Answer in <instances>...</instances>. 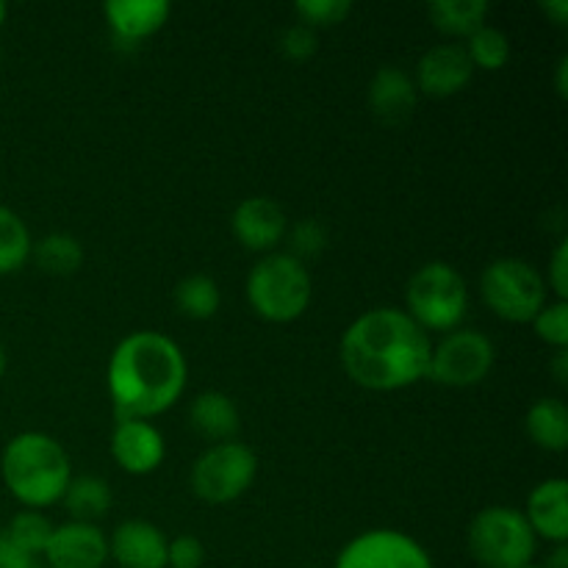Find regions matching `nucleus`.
Wrapping results in <instances>:
<instances>
[{"label": "nucleus", "instance_id": "29", "mask_svg": "<svg viewBox=\"0 0 568 568\" xmlns=\"http://www.w3.org/2000/svg\"><path fill=\"white\" fill-rule=\"evenodd\" d=\"M532 327H536V336L541 342H547L549 347L566 349L568 347V303L566 300H555V303H547L532 320Z\"/></svg>", "mask_w": 568, "mask_h": 568}, {"label": "nucleus", "instance_id": "17", "mask_svg": "<svg viewBox=\"0 0 568 568\" xmlns=\"http://www.w3.org/2000/svg\"><path fill=\"white\" fill-rule=\"evenodd\" d=\"M369 109L386 125H399L408 120L419 100V89H416L414 78L403 70V67H381L369 81Z\"/></svg>", "mask_w": 568, "mask_h": 568}, {"label": "nucleus", "instance_id": "37", "mask_svg": "<svg viewBox=\"0 0 568 568\" xmlns=\"http://www.w3.org/2000/svg\"><path fill=\"white\" fill-rule=\"evenodd\" d=\"M541 568H568V547H566V544L555 547L552 555L547 558V564H544Z\"/></svg>", "mask_w": 568, "mask_h": 568}, {"label": "nucleus", "instance_id": "42", "mask_svg": "<svg viewBox=\"0 0 568 568\" xmlns=\"http://www.w3.org/2000/svg\"><path fill=\"white\" fill-rule=\"evenodd\" d=\"M303 568H311V566H303Z\"/></svg>", "mask_w": 568, "mask_h": 568}, {"label": "nucleus", "instance_id": "7", "mask_svg": "<svg viewBox=\"0 0 568 568\" xmlns=\"http://www.w3.org/2000/svg\"><path fill=\"white\" fill-rule=\"evenodd\" d=\"M547 281L525 258H497L483 270V303L505 322L525 325L536 320L538 311L549 303Z\"/></svg>", "mask_w": 568, "mask_h": 568}, {"label": "nucleus", "instance_id": "19", "mask_svg": "<svg viewBox=\"0 0 568 568\" xmlns=\"http://www.w3.org/2000/svg\"><path fill=\"white\" fill-rule=\"evenodd\" d=\"M189 425L197 436H203L205 442L225 444L233 442V436L242 427L239 419V408L227 394L222 392H203L192 399V408H189Z\"/></svg>", "mask_w": 568, "mask_h": 568}, {"label": "nucleus", "instance_id": "33", "mask_svg": "<svg viewBox=\"0 0 568 568\" xmlns=\"http://www.w3.org/2000/svg\"><path fill=\"white\" fill-rule=\"evenodd\" d=\"M549 283L558 300L568 297V242H560L555 247L552 261H549V277H544Z\"/></svg>", "mask_w": 568, "mask_h": 568}, {"label": "nucleus", "instance_id": "16", "mask_svg": "<svg viewBox=\"0 0 568 568\" xmlns=\"http://www.w3.org/2000/svg\"><path fill=\"white\" fill-rule=\"evenodd\" d=\"M536 532V538L544 541L560 544L568 541V483L564 477H552V480L538 483L527 497V510H521Z\"/></svg>", "mask_w": 568, "mask_h": 568}, {"label": "nucleus", "instance_id": "8", "mask_svg": "<svg viewBox=\"0 0 568 568\" xmlns=\"http://www.w3.org/2000/svg\"><path fill=\"white\" fill-rule=\"evenodd\" d=\"M258 475V458L247 444H211L192 466L189 486L194 497L209 505H227L244 497Z\"/></svg>", "mask_w": 568, "mask_h": 568}, {"label": "nucleus", "instance_id": "12", "mask_svg": "<svg viewBox=\"0 0 568 568\" xmlns=\"http://www.w3.org/2000/svg\"><path fill=\"white\" fill-rule=\"evenodd\" d=\"M111 455L128 475H153L164 464L166 444L159 427L148 419H116L111 433Z\"/></svg>", "mask_w": 568, "mask_h": 568}, {"label": "nucleus", "instance_id": "30", "mask_svg": "<svg viewBox=\"0 0 568 568\" xmlns=\"http://www.w3.org/2000/svg\"><path fill=\"white\" fill-rule=\"evenodd\" d=\"M286 233H288V244H292L288 253H292L294 258L303 261V264L305 258H314V255H320L322 250L327 247V231L320 220H300L294 222L292 231Z\"/></svg>", "mask_w": 568, "mask_h": 568}, {"label": "nucleus", "instance_id": "4", "mask_svg": "<svg viewBox=\"0 0 568 568\" xmlns=\"http://www.w3.org/2000/svg\"><path fill=\"white\" fill-rule=\"evenodd\" d=\"M247 303L261 320L286 325L308 311L314 281L308 266L292 253H266L247 275Z\"/></svg>", "mask_w": 568, "mask_h": 568}, {"label": "nucleus", "instance_id": "3", "mask_svg": "<svg viewBox=\"0 0 568 568\" xmlns=\"http://www.w3.org/2000/svg\"><path fill=\"white\" fill-rule=\"evenodd\" d=\"M0 475L17 503L28 510H39L61 503L72 480V464L53 436L31 430L6 444Z\"/></svg>", "mask_w": 568, "mask_h": 568}, {"label": "nucleus", "instance_id": "10", "mask_svg": "<svg viewBox=\"0 0 568 568\" xmlns=\"http://www.w3.org/2000/svg\"><path fill=\"white\" fill-rule=\"evenodd\" d=\"M333 568H436L430 552L399 530H366L338 552Z\"/></svg>", "mask_w": 568, "mask_h": 568}, {"label": "nucleus", "instance_id": "1", "mask_svg": "<svg viewBox=\"0 0 568 568\" xmlns=\"http://www.w3.org/2000/svg\"><path fill=\"white\" fill-rule=\"evenodd\" d=\"M433 338L403 308H372L344 331L338 358L353 383L399 392L425 381Z\"/></svg>", "mask_w": 568, "mask_h": 568}, {"label": "nucleus", "instance_id": "40", "mask_svg": "<svg viewBox=\"0 0 568 568\" xmlns=\"http://www.w3.org/2000/svg\"><path fill=\"white\" fill-rule=\"evenodd\" d=\"M6 14H9V9H6V3H3V0H0V26H3V22H6Z\"/></svg>", "mask_w": 568, "mask_h": 568}, {"label": "nucleus", "instance_id": "18", "mask_svg": "<svg viewBox=\"0 0 568 568\" xmlns=\"http://www.w3.org/2000/svg\"><path fill=\"white\" fill-rule=\"evenodd\" d=\"M172 6L166 0H109L103 14L120 44H139L153 37L170 20Z\"/></svg>", "mask_w": 568, "mask_h": 568}, {"label": "nucleus", "instance_id": "26", "mask_svg": "<svg viewBox=\"0 0 568 568\" xmlns=\"http://www.w3.org/2000/svg\"><path fill=\"white\" fill-rule=\"evenodd\" d=\"M464 48H466V53H469L475 70L497 72L510 61L508 33L499 31V28H494V26H483L480 31L471 33V37L466 39Z\"/></svg>", "mask_w": 568, "mask_h": 568}, {"label": "nucleus", "instance_id": "28", "mask_svg": "<svg viewBox=\"0 0 568 568\" xmlns=\"http://www.w3.org/2000/svg\"><path fill=\"white\" fill-rule=\"evenodd\" d=\"M353 3L349 0H297L294 3V14L300 17L297 22L308 28H331L338 26L342 20H347Z\"/></svg>", "mask_w": 568, "mask_h": 568}, {"label": "nucleus", "instance_id": "35", "mask_svg": "<svg viewBox=\"0 0 568 568\" xmlns=\"http://www.w3.org/2000/svg\"><path fill=\"white\" fill-rule=\"evenodd\" d=\"M541 11L547 17H552L555 26H566V20H568V0H547V3H541Z\"/></svg>", "mask_w": 568, "mask_h": 568}, {"label": "nucleus", "instance_id": "11", "mask_svg": "<svg viewBox=\"0 0 568 568\" xmlns=\"http://www.w3.org/2000/svg\"><path fill=\"white\" fill-rule=\"evenodd\" d=\"M475 75L469 53L464 44H433L416 64V89L427 98H453L464 92Z\"/></svg>", "mask_w": 568, "mask_h": 568}, {"label": "nucleus", "instance_id": "14", "mask_svg": "<svg viewBox=\"0 0 568 568\" xmlns=\"http://www.w3.org/2000/svg\"><path fill=\"white\" fill-rule=\"evenodd\" d=\"M233 236L253 253H275L277 244L286 239V211L272 197H247L236 205L231 216Z\"/></svg>", "mask_w": 568, "mask_h": 568}, {"label": "nucleus", "instance_id": "41", "mask_svg": "<svg viewBox=\"0 0 568 568\" xmlns=\"http://www.w3.org/2000/svg\"><path fill=\"white\" fill-rule=\"evenodd\" d=\"M525 568H541V566H536V564H530V566H525Z\"/></svg>", "mask_w": 568, "mask_h": 568}, {"label": "nucleus", "instance_id": "27", "mask_svg": "<svg viewBox=\"0 0 568 568\" xmlns=\"http://www.w3.org/2000/svg\"><path fill=\"white\" fill-rule=\"evenodd\" d=\"M6 532H9L11 541L20 544L26 552L42 555L50 536H53V525H50L48 516H42L39 510H20V514L9 521Z\"/></svg>", "mask_w": 568, "mask_h": 568}, {"label": "nucleus", "instance_id": "20", "mask_svg": "<svg viewBox=\"0 0 568 568\" xmlns=\"http://www.w3.org/2000/svg\"><path fill=\"white\" fill-rule=\"evenodd\" d=\"M527 436L532 444L547 453H564L568 447V408L564 399L544 397L530 405L527 410Z\"/></svg>", "mask_w": 568, "mask_h": 568}, {"label": "nucleus", "instance_id": "22", "mask_svg": "<svg viewBox=\"0 0 568 568\" xmlns=\"http://www.w3.org/2000/svg\"><path fill=\"white\" fill-rule=\"evenodd\" d=\"M488 11H491L488 0H433L427 6V17L438 31L466 39L486 26Z\"/></svg>", "mask_w": 568, "mask_h": 568}, {"label": "nucleus", "instance_id": "32", "mask_svg": "<svg viewBox=\"0 0 568 568\" xmlns=\"http://www.w3.org/2000/svg\"><path fill=\"white\" fill-rule=\"evenodd\" d=\"M205 560V547L197 536H175L166 547V566L172 568H200Z\"/></svg>", "mask_w": 568, "mask_h": 568}, {"label": "nucleus", "instance_id": "21", "mask_svg": "<svg viewBox=\"0 0 568 568\" xmlns=\"http://www.w3.org/2000/svg\"><path fill=\"white\" fill-rule=\"evenodd\" d=\"M67 514L72 516V521H83V525H94L98 519H103L105 514L114 505V497H111V488L103 477L94 475H81L72 477L70 486H67L64 497Z\"/></svg>", "mask_w": 568, "mask_h": 568}, {"label": "nucleus", "instance_id": "15", "mask_svg": "<svg viewBox=\"0 0 568 568\" xmlns=\"http://www.w3.org/2000/svg\"><path fill=\"white\" fill-rule=\"evenodd\" d=\"M166 547L170 538L161 527L144 519H128L111 532L109 558H114L120 568H170Z\"/></svg>", "mask_w": 568, "mask_h": 568}, {"label": "nucleus", "instance_id": "38", "mask_svg": "<svg viewBox=\"0 0 568 568\" xmlns=\"http://www.w3.org/2000/svg\"><path fill=\"white\" fill-rule=\"evenodd\" d=\"M566 72H568V55H564V59L558 61V78H555V89H558L560 98H566V89H568Z\"/></svg>", "mask_w": 568, "mask_h": 568}, {"label": "nucleus", "instance_id": "24", "mask_svg": "<svg viewBox=\"0 0 568 568\" xmlns=\"http://www.w3.org/2000/svg\"><path fill=\"white\" fill-rule=\"evenodd\" d=\"M31 255L37 258L39 270L55 277L72 275L83 264V247L72 233H48L33 244Z\"/></svg>", "mask_w": 568, "mask_h": 568}, {"label": "nucleus", "instance_id": "6", "mask_svg": "<svg viewBox=\"0 0 568 568\" xmlns=\"http://www.w3.org/2000/svg\"><path fill=\"white\" fill-rule=\"evenodd\" d=\"M466 547L483 568H525L536 558L538 538L519 508L488 505L471 519Z\"/></svg>", "mask_w": 568, "mask_h": 568}, {"label": "nucleus", "instance_id": "31", "mask_svg": "<svg viewBox=\"0 0 568 568\" xmlns=\"http://www.w3.org/2000/svg\"><path fill=\"white\" fill-rule=\"evenodd\" d=\"M316 48H320V39H316L314 28L303 26V22H294V26L283 28L281 50L286 59L308 61L316 53Z\"/></svg>", "mask_w": 568, "mask_h": 568}, {"label": "nucleus", "instance_id": "2", "mask_svg": "<svg viewBox=\"0 0 568 568\" xmlns=\"http://www.w3.org/2000/svg\"><path fill=\"white\" fill-rule=\"evenodd\" d=\"M186 355L159 331L122 338L109 358L105 383L116 419H153L181 399L186 388Z\"/></svg>", "mask_w": 568, "mask_h": 568}, {"label": "nucleus", "instance_id": "34", "mask_svg": "<svg viewBox=\"0 0 568 568\" xmlns=\"http://www.w3.org/2000/svg\"><path fill=\"white\" fill-rule=\"evenodd\" d=\"M0 568H39V560L37 555L11 541L9 532L0 530Z\"/></svg>", "mask_w": 568, "mask_h": 568}, {"label": "nucleus", "instance_id": "13", "mask_svg": "<svg viewBox=\"0 0 568 568\" xmlns=\"http://www.w3.org/2000/svg\"><path fill=\"white\" fill-rule=\"evenodd\" d=\"M42 555L50 568H103L109 560V538L98 525L67 521L53 527Z\"/></svg>", "mask_w": 568, "mask_h": 568}, {"label": "nucleus", "instance_id": "23", "mask_svg": "<svg viewBox=\"0 0 568 568\" xmlns=\"http://www.w3.org/2000/svg\"><path fill=\"white\" fill-rule=\"evenodd\" d=\"M172 300H175V308L181 311L186 320L203 322L211 320V316L220 311L222 305V292L220 283L209 275H186L183 281H178L175 292H172Z\"/></svg>", "mask_w": 568, "mask_h": 568}, {"label": "nucleus", "instance_id": "9", "mask_svg": "<svg viewBox=\"0 0 568 568\" xmlns=\"http://www.w3.org/2000/svg\"><path fill=\"white\" fill-rule=\"evenodd\" d=\"M497 361L494 342L480 331L458 327L444 333L438 344H433L427 377L449 388H469L486 381Z\"/></svg>", "mask_w": 568, "mask_h": 568}, {"label": "nucleus", "instance_id": "5", "mask_svg": "<svg viewBox=\"0 0 568 568\" xmlns=\"http://www.w3.org/2000/svg\"><path fill=\"white\" fill-rule=\"evenodd\" d=\"M405 314L425 333H453L469 311V286L447 261H427L405 286Z\"/></svg>", "mask_w": 568, "mask_h": 568}, {"label": "nucleus", "instance_id": "39", "mask_svg": "<svg viewBox=\"0 0 568 568\" xmlns=\"http://www.w3.org/2000/svg\"><path fill=\"white\" fill-rule=\"evenodd\" d=\"M3 372H6V349L3 344H0V377H3Z\"/></svg>", "mask_w": 568, "mask_h": 568}, {"label": "nucleus", "instance_id": "36", "mask_svg": "<svg viewBox=\"0 0 568 568\" xmlns=\"http://www.w3.org/2000/svg\"><path fill=\"white\" fill-rule=\"evenodd\" d=\"M552 372H555V377H558L560 386H566L568 383V349H558V353H555Z\"/></svg>", "mask_w": 568, "mask_h": 568}, {"label": "nucleus", "instance_id": "25", "mask_svg": "<svg viewBox=\"0 0 568 568\" xmlns=\"http://www.w3.org/2000/svg\"><path fill=\"white\" fill-rule=\"evenodd\" d=\"M31 233H28L22 216L0 205V275H11V272L22 270L26 261L31 258Z\"/></svg>", "mask_w": 568, "mask_h": 568}]
</instances>
